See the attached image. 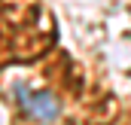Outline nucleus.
Returning <instances> with one entry per match:
<instances>
[{
    "label": "nucleus",
    "instance_id": "f257e3e1",
    "mask_svg": "<svg viewBox=\"0 0 131 125\" xmlns=\"http://www.w3.org/2000/svg\"><path fill=\"white\" fill-rule=\"evenodd\" d=\"M15 98H18V104H21V110L37 119V122L49 125L55 122L58 116H61V104H58V98L52 92H46V89H28V86H15Z\"/></svg>",
    "mask_w": 131,
    "mask_h": 125
}]
</instances>
